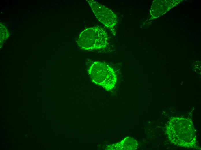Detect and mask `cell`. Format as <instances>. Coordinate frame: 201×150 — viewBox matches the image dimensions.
Returning <instances> with one entry per match:
<instances>
[{"label": "cell", "mask_w": 201, "mask_h": 150, "mask_svg": "<svg viewBox=\"0 0 201 150\" xmlns=\"http://www.w3.org/2000/svg\"><path fill=\"white\" fill-rule=\"evenodd\" d=\"M108 34L99 26L86 28L80 34L77 41L78 46L86 50H100L109 45Z\"/></svg>", "instance_id": "cell-2"}, {"label": "cell", "mask_w": 201, "mask_h": 150, "mask_svg": "<svg viewBox=\"0 0 201 150\" xmlns=\"http://www.w3.org/2000/svg\"><path fill=\"white\" fill-rule=\"evenodd\" d=\"M166 133L170 141L177 146L201 149L197 144L196 130L190 119L172 117L168 123Z\"/></svg>", "instance_id": "cell-1"}, {"label": "cell", "mask_w": 201, "mask_h": 150, "mask_svg": "<svg viewBox=\"0 0 201 150\" xmlns=\"http://www.w3.org/2000/svg\"><path fill=\"white\" fill-rule=\"evenodd\" d=\"M138 143L137 141L130 137H127L119 142L109 146L108 150H133L137 149Z\"/></svg>", "instance_id": "cell-5"}, {"label": "cell", "mask_w": 201, "mask_h": 150, "mask_svg": "<svg viewBox=\"0 0 201 150\" xmlns=\"http://www.w3.org/2000/svg\"><path fill=\"white\" fill-rule=\"evenodd\" d=\"M92 81L107 91L112 90L117 81V75L113 68L106 63L94 62L88 70Z\"/></svg>", "instance_id": "cell-3"}, {"label": "cell", "mask_w": 201, "mask_h": 150, "mask_svg": "<svg viewBox=\"0 0 201 150\" xmlns=\"http://www.w3.org/2000/svg\"><path fill=\"white\" fill-rule=\"evenodd\" d=\"M97 19L115 35L117 23L116 14L110 9L93 0H86Z\"/></svg>", "instance_id": "cell-4"}]
</instances>
